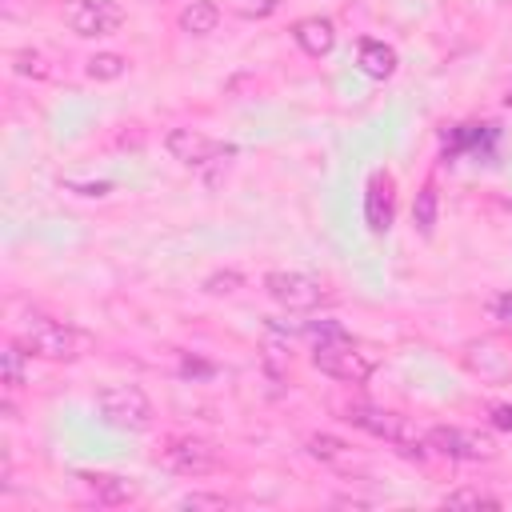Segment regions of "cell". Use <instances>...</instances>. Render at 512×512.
I'll return each instance as SVG.
<instances>
[{"mask_svg":"<svg viewBox=\"0 0 512 512\" xmlns=\"http://www.w3.org/2000/svg\"><path fill=\"white\" fill-rule=\"evenodd\" d=\"M124 68H128V60L116 56V52H96V56L84 64V72H88L92 80H120Z\"/></svg>","mask_w":512,"mask_h":512,"instance_id":"obj_17","label":"cell"},{"mask_svg":"<svg viewBox=\"0 0 512 512\" xmlns=\"http://www.w3.org/2000/svg\"><path fill=\"white\" fill-rule=\"evenodd\" d=\"M280 8V0H232V12L244 20H268Z\"/></svg>","mask_w":512,"mask_h":512,"instance_id":"obj_21","label":"cell"},{"mask_svg":"<svg viewBox=\"0 0 512 512\" xmlns=\"http://www.w3.org/2000/svg\"><path fill=\"white\" fill-rule=\"evenodd\" d=\"M312 364L332 376V380H348V384H364L372 372H376V352L356 344L348 332L344 336H332V340H320L312 348Z\"/></svg>","mask_w":512,"mask_h":512,"instance_id":"obj_3","label":"cell"},{"mask_svg":"<svg viewBox=\"0 0 512 512\" xmlns=\"http://www.w3.org/2000/svg\"><path fill=\"white\" fill-rule=\"evenodd\" d=\"M244 284V276L236 272V268H228V272H212L208 280H204V292L208 296H228V292H236Z\"/></svg>","mask_w":512,"mask_h":512,"instance_id":"obj_20","label":"cell"},{"mask_svg":"<svg viewBox=\"0 0 512 512\" xmlns=\"http://www.w3.org/2000/svg\"><path fill=\"white\" fill-rule=\"evenodd\" d=\"M436 208H440L436 188L424 184V188L416 192V204H412V224L420 228V236H432V228H436Z\"/></svg>","mask_w":512,"mask_h":512,"instance_id":"obj_16","label":"cell"},{"mask_svg":"<svg viewBox=\"0 0 512 512\" xmlns=\"http://www.w3.org/2000/svg\"><path fill=\"white\" fill-rule=\"evenodd\" d=\"M24 356H28V348L20 340L4 344V352H0V380H4L8 392H16L24 384Z\"/></svg>","mask_w":512,"mask_h":512,"instance_id":"obj_15","label":"cell"},{"mask_svg":"<svg viewBox=\"0 0 512 512\" xmlns=\"http://www.w3.org/2000/svg\"><path fill=\"white\" fill-rule=\"evenodd\" d=\"M292 40L304 56H328L336 44V24L328 16H304V20H296Z\"/></svg>","mask_w":512,"mask_h":512,"instance_id":"obj_12","label":"cell"},{"mask_svg":"<svg viewBox=\"0 0 512 512\" xmlns=\"http://www.w3.org/2000/svg\"><path fill=\"white\" fill-rule=\"evenodd\" d=\"M492 424L496 428H512V404H496L492 408Z\"/></svg>","mask_w":512,"mask_h":512,"instance_id":"obj_25","label":"cell"},{"mask_svg":"<svg viewBox=\"0 0 512 512\" xmlns=\"http://www.w3.org/2000/svg\"><path fill=\"white\" fill-rule=\"evenodd\" d=\"M96 412L116 432H148L152 428V400L136 384H108L96 392Z\"/></svg>","mask_w":512,"mask_h":512,"instance_id":"obj_4","label":"cell"},{"mask_svg":"<svg viewBox=\"0 0 512 512\" xmlns=\"http://www.w3.org/2000/svg\"><path fill=\"white\" fill-rule=\"evenodd\" d=\"M428 448L448 456V460H492L496 456V440L472 428H456V424H436L424 432Z\"/></svg>","mask_w":512,"mask_h":512,"instance_id":"obj_6","label":"cell"},{"mask_svg":"<svg viewBox=\"0 0 512 512\" xmlns=\"http://www.w3.org/2000/svg\"><path fill=\"white\" fill-rule=\"evenodd\" d=\"M164 148H168L172 160H180L188 168H200V164H212L216 156H232L236 152L232 144H220V140L204 136L200 128H172L164 136Z\"/></svg>","mask_w":512,"mask_h":512,"instance_id":"obj_9","label":"cell"},{"mask_svg":"<svg viewBox=\"0 0 512 512\" xmlns=\"http://www.w3.org/2000/svg\"><path fill=\"white\" fill-rule=\"evenodd\" d=\"M264 292L280 308H288V312H312V308L328 304V288L316 276H308V272H284V268H276V272L264 276Z\"/></svg>","mask_w":512,"mask_h":512,"instance_id":"obj_5","label":"cell"},{"mask_svg":"<svg viewBox=\"0 0 512 512\" xmlns=\"http://www.w3.org/2000/svg\"><path fill=\"white\" fill-rule=\"evenodd\" d=\"M492 316H496L504 328H512V292H504V296L492 300Z\"/></svg>","mask_w":512,"mask_h":512,"instance_id":"obj_24","label":"cell"},{"mask_svg":"<svg viewBox=\"0 0 512 512\" xmlns=\"http://www.w3.org/2000/svg\"><path fill=\"white\" fill-rule=\"evenodd\" d=\"M396 220V184L388 172H372L364 184V224L372 236H384Z\"/></svg>","mask_w":512,"mask_h":512,"instance_id":"obj_10","label":"cell"},{"mask_svg":"<svg viewBox=\"0 0 512 512\" xmlns=\"http://www.w3.org/2000/svg\"><path fill=\"white\" fill-rule=\"evenodd\" d=\"M340 412H344V420H348L352 428H360V432H368V436H380V440L396 444V448L408 452V456H424V452H428V440L412 428V420L400 416V412H392V408L360 404V400H356V404H344Z\"/></svg>","mask_w":512,"mask_h":512,"instance_id":"obj_2","label":"cell"},{"mask_svg":"<svg viewBox=\"0 0 512 512\" xmlns=\"http://www.w3.org/2000/svg\"><path fill=\"white\" fill-rule=\"evenodd\" d=\"M180 508H228V496H220V492H192V496H180Z\"/></svg>","mask_w":512,"mask_h":512,"instance_id":"obj_23","label":"cell"},{"mask_svg":"<svg viewBox=\"0 0 512 512\" xmlns=\"http://www.w3.org/2000/svg\"><path fill=\"white\" fill-rule=\"evenodd\" d=\"M160 464L168 468V472H176V476H208V472H216L220 468V456H216V448L212 444H204V440H196V436H172L164 448H160Z\"/></svg>","mask_w":512,"mask_h":512,"instance_id":"obj_7","label":"cell"},{"mask_svg":"<svg viewBox=\"0 0 512 512\" xmlns=\"http://www.w3.org/2000/svg\"><path fill=\"white\" fill-rule=\"evenodd\" d=\"M356 64H360V72L364 76H372V80H388L392 72H396V48L392 44H384V40H360L356 44Z\"/></svg>","mask_w":512,"mask_h":512,"instance_id":"obj_13","label":"cell"},{"mask_svg":"<svg viewBox=\"0 0 512 512\" xmlns=\"http://www.w3.org/2000/svg\"><path fill=\"white\" fill-rule=\"evenodd\" d=\"M308 456H316V460H344L348 444L328 436V432H316V436H308Z\"/></svg>","mask_w":512,"mask_h":512,"instance_id":"obj_18","label":"cell"},{"mask_svg":"<svg viewBox=\"0 0 512 512\" xmlns=\"http://www.w3.org/2000/svg\"><path fill=\"white\" fill-rule=\"evenodd\" d=\"M180 32H192V36H208V32H216V24H220V4H212V0H192L184 12H180Z\"/></svg>","mask_w":512,"mask_h":512,"instance_id":"obj_14","label":"cell"},{"mask_svg":"<svg viewBox=\"0 0 512 512\" xmlns=\"http://www.w3.org/2000/svg\"><path fill=\"white\" fill-rule=\"evenodd\" d=\"M16 340L40 356V360H80L96 348V336L68 324V320H56V316H44V312H28L16 328Z\"/></svg>","mask_w":512,"mask_h":512,"instance_id":"obj_1","label":"cell"},{"mask_svg":"<svg viewBox=\"0 0 512 512\" xmlns=\"http://www.w3.org/2000/svg\"><path fill=\"white\" fill-rule=\"evenodd\" d=\"M80 480L92 492V500L104 504V508H120V504H132L140 496V488L128 476H116V472H80Z\"/></svg>","mask_w":512,"mask_h":512,"instance_id":"obj_11","label":"cell"},{"mask_svg":"<svg viewBox=\"0 0 512 512\" xmlns=\"http://www.w3.org/2000/svg\"><path fill=\"white\" fill-rule=\"evenodd\" d=\"M444 504H448V508H500V500H496V496L476 492V488H456V492H448V496H444Z\"/></svg>","mask_w":512,"mask_h":512,"instance_id":"obj_19","label":"cell"},{"mask_svg":"<svg viewBox=\"0 0 512 512\" xmlns=\"http://www.w3.org/2000/svg\"><path fill=\"white\" fill-rule=\"evenodd\" d=\"M64 24L76 36H112L124 24V4H116V0H68Z\"/></svg>","mask_w":512,"mask_h":512,"instance_id":"obj_8","label":"cell"},{"mask_svg":"<svg viewBox=\"0 0 512 512\" xmlns=\"http://www.w3.org/2000/svg\"><path fill=\"white\" fill-rule=\"evenodd\" d=\"M12 68H16L20 76H36V80L48 76V64H44L40 52H16V56H12Z\"/></svg>","mask_w":512,"mask_h":512,"instance_id":"obj_22","label":"cell"}]
</instances>
